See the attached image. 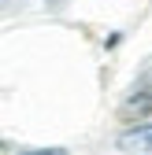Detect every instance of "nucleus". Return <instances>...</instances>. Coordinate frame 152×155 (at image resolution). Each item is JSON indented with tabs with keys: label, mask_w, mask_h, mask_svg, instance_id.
Wrapping results in <instances>:
<instances>
[{
	"label": "nucleus",
	"mask_w": 152,
	"mask_h": 155,
	"mask_svg": "<svg viewBox=\"0 0 152 155\" xmlns=\"http://www.w3.org/2000/svg\"><path fill=\"white\" fill-rule=\"evenodd\" d=\"M22 155H63V148H33V151H22Z\"/></svg>",
	"instance_id": "7ed1b4c3"
},
{
	"label": "nucleus",
	"mask_w": 152,
	"mask_h": 155,
	"mask_svg": "<svg viewBox=\"0 0 152 155\" xmlns=\"http://www.w3.org/2000/svg\"><path fill=\"white\" fill-rule=\"evenodd\" d=\"M119 148L130 151V155H148L152 151V126L148 122H137L134 129H126L119 137Z\"/></svg>",
	"instance_id": "f257e3e1"
},
{
	"label": "nucleus",
	"mask_w": 152,
	"mask_h": 155,
	"mask_svg": "<svg viewBox=\"0 0 152 155\" xmlns=\"http://www.w3.org/2000/svg\"><path fill=\"white\" fill-rule=\"evenodd\" d=\"M126 111H130V114H137V118H145V114L152 111V92L145 89L141 96H134V100H130V104H126Z\"/></svg>",
	"instance_id": "f03ea898"
}]
</instances>
